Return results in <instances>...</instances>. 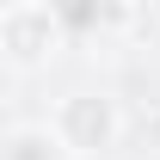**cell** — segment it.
Instances as JSON below:
<instances>
[{
	"label": "cell",
	"instance_id": "cell-1",
	"mask_svg": "<svg viewBox=\"0 0 160 160\" xmlns=\"http://www.w3.org/2000/svg\"><path fill=\"white\" fill-rule=\"evenodd\" d=\"M56 37H62V12L43 6V0H19V6L0 12V49H6V62H19V68L43 62Z\"/></svg>",
	"mask_w": 160,
	"mask_h": 160
},
{
	"label": "cell",
	"instance_id": "cell-2",
	"mask_svg": "<svg viewBox=\"0 0 160 160\" xmlns=\"http://www.w3.org/2000/svg\"><path fill=\"white\" fill-rule=\"evenodd\" d=\"M56 136L68 142V154H105L117 142V105L105 92H74L56 111Z\"/></svg>",
	"mask_w": 160,
	"mask_h": 160
},
{
	"label": "cell",
	"instance_id": "cell-3",
	"mask_svg": "<svg viewBox=\"0 0 160 160\" xmlns=\"http://www.w3.org/2000/svg\"><path fill=\"white\" fill-rule=\"evenodd\" d=\"M0 160H68V142L56 136V123H12Z\"/></svg>",
	"mask_w": 160,
	"mask_h": 160
}]
</instances>
